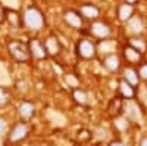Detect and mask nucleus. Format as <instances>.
I'll list each match as a JSON object with an SVG mask.
<instances>
[{
  "label": "nucleus",
  "instance_id": "393cba45",
  "mask_svg": "<svg viewBox=\"0 0 147 146\" xmlns=\"http://www.w3.org/2000/svg\"><path fill=\"white\" fill-rule=\"evenodd\" d=\"M3 19H5V9L0 6V22H2Z\"/></svg>",
  "mask_w": 147,
  "mask_h": 146
},
{
  "label": "nucleus",
  "instance_id": "1a4fd4ad",
  "mask_svg": "<svg viewBox=\"0 0 147 146\" xmlns=\"http://www.w3.org/2000/svg\"><path fill=\"white\" fill-rule=\"evenodd\" d=\"M44 47H46V52L47 55H57L60 52V43L56 37H53V35H50V37H47L46 41H44Z\"/></svg>",
  "mask_w": 147,
  "mask_h": 146
},
{
  "label": "nucleus",
  "instance_id": "39448f33",
  "mask_svg": "<svg viewBox=\"0 0 147 146\" xmlns=\"http://www.w3.org/2000/svg\"><path fill=\"white\" fill-rule=\"evenodd\" d=\"M90 31L97 39H106V37H109V34H110V28L105 22H94L93 25L90 27Z\"/></svg>",
  "mask_w": 147,
  "mask_h": 146
},
{
  "label": "nucleus",
  "instance_id": "aec40b11",
  "mask_svg": "<svg viewBox=\"0 0 147 146\" xmlns=\"http://www.w3.org/2000/svg\"><path fill=\"white\" fill-rule=\"evenodd\" d=\"M129 25H131V30L134 33H140L141 28H143V24H141L140 18H131L129 19Z\"/></svg>",
  "mask_w": 147,
  "mask_h": 146
},
{
  "label": "nucleus",
  "instance_id": "5701e85b",
  "mask_svg": "<svg viewBox=\"0 0 147 146\" xmlns=\"http://www.w3.org/2000/svg\"><path fill=\"white\" fill-rule=\"evenodd\" d=\"M138 77L143 80H147V64H143L138 68Z\"/></svg>",
  "mask_w": 147,
  "mask_h": 146
},
{
  "label": "nucleus",
  "instance_id": "4be33fe9",
  "mask_svg": "<svg viewBox=\"0 0 147 146\" xmlns=\"http://www.w3.org/2000/svg\"><path fill=\"white\" fill-rule=\"evenodd\" d=\"M7 103H9V94L6 93L5 89L0 87V108H2V106H6Z\"/></svg>",
  "mask_w": 147,
  "mask_h": 146
},
{
  "label": "nucleus",
  "instance_id": "412c9836",
  "mask_svg": "<svg viewBox=\"0 0 147 146\" xmlns=\"http://www.w3.org/2000/svg\"><path fill=\"white\" fill-rule=\"evenodd\" d=\"M115 126H116L119 130H125V128H128V126H129V121H128L127 117H119V118H116V121H115Z\"/></svg>",
  "mask_w": 147,
  "mask_h": 146
},
{
  "label": "nucleus",
  "instance_id": "6e6552de",
  "mask_svg": "<svg viewBox=\"0 0 147 146\" xmlns=\"http://www.w3.org/2000/svg\"><path fill=\"white\" fill-rule=\"evenodd\" d=\"M34 112H35V106H34V103H31V102H27V101H25V102H21L19 106H18V114H19V117L24 118V120L32 118Z\"/></svg>",
  "mask_w": 147,
  "mask_h": 146
},
{
  "label": "nucleus",
  "instance_id": "dca6fc26",
  "mask_svg": "<svg viewBox=\"0 0 147 146\" xmlns=\"http://www.w3.org/2000/svg\"><path fill=\"white\" fill-rule=\"evenodd\" d=\"M80 14L88 19H94L99 16V9H97L94 5H82L80 9Z\"/></svg>",
  "mask_w": 147,
  "mask_h": 146
},
{
  "label": "nucleus",
  "instance_id": "bb28decb",
  "mask_svg": "<svg viewBox=\"0 0 147 146\" xmlns=\"http://www.w3.org/2000/svg\"><path fill=\"white\" fill-rule=\"evenodd\" d=\"M110 146H124V145H122V142L116 140V142H112V143H110Z\"/></svg>",
  "mask_w": 147,
  "mask_h": 146
},
{
  "label": "nucleus",
  "instance_id": "ddd939ff",
  "mask_svg": "<svg viewBox=\"0 0 147 146\" xmlns=\"http://www.w3.org/2000/svg\"><path fill=\"white\" fill-rule=\"evenodd\" d=\"M124 56L128 64H138L141 60V53L138 50H136V49H132L131 46H127L124 49Z\"/></svg>",
  "mask_w": 147,
  "mask_h": 146
},
{
  "label": "nucleus",
  "instance_id": "7ed1b4c3",
  "mask_svg": "<svg viewBox=\"0 0 147 146\" xmlns=\"http://www.w3.org/2000/svg\"><path fill=\"white\" fill-rule=\"evenodd\" d=\"M77 53L82 59H93L96 56V46L90 40H80L77 44Z\"/></svg>",
  "mask_w": 147,
  "mask_h": 146
},
{
  "label": "nucleus",
  "instance_id": "a211bd4d",
  "mask_svg": "<svg viewBox=\"0 0 147 146\" xmlns=\"http://www.w3.org/2000/svg\"><path fill=\"white\" fill-rule=\"evenodd\" d=\"M107 109H109V112L112 115H118L121 112V109H122V101L119 99V97H113V99L110 101Z\"/></svg>",
  "mask_w": 147,
  "mask_h": 146
},
{
  "label": "nucleus",
  "instance_id": "6ab92c4d",
  "mask_svg": "<svg viewBox=\"0 0 147 146\" xmlns=\"http://www.w3.org/2000/svg\"><path fill=\"white\" fill-rule=\"evenodd\" d=\"M72 96H74V99H75V102L77 103H80V105H85L87 103V93H85L84 90H81V89H75L74 90V93H72Z\"/></svg>",
  "mask_w": 147,
  "mask_h": 146
},
{
  "label": "nucleus",
  "instance_id": "c85d7f7f",
  "mask_svg": "<svg viewBox=\"0 0 147 146\" xmlns=\"http://www.w3.org/2000/svg\"><path fill=\"white\" fill-rule=\"evenodd\" d=\"M140 146H147V136H146V137H143V140H141Z\"/></svg>",
  "mask_w": 147,
  "mask_h": 146
},
{
  "label": "nucleus",
  "instance_id": "9b49d317",
  "mask_svg": "<svg viewBox=\"0 0 147 146\" xmlns=\"http://www.w3.org/2000/svg\"><path fill=\"white\" fill-rule=\"evenodd\" d=\"M118 86H119L118 89H119V93H121L122 97H125V99H131V97L136 96V90H134V86H131V84H129L127 80L122 78V80L119 81Z\"/></svg>",
  "mask_w": 147,
  "mask_h": 146
},
{
  "label": "nucleus",
  "instance_id": "423d86ee",
  "mask_svg": "<svg viewBox=\"0 0 147 146\" xmlns=\"http://www.w3.org/2000/svg\"><path fill=\"white\" fill-rule=\"evenodd\" d=\"M27 134H28L27 126L19 123V124H16L13 128H12L10 134H9V140L10 142H21V140H24V139L27 137Z\"/></svg>",
  "mask_w": 147,
  "mask_h": 146
},
{
  "label": "nucleus",
  "instance_id": "f257e3e1",
  "mask_svg": "<svg viewBox=\"0 0 147 146\" xmlns=\"http://www.w3.org/2000/svg\"><path fill=\"white\" fill-rule=\"evenodd\" d=\"M24 22L27 24V27L32 30H40L44 25V18L37 7H28L24 14Z\"/></svg>",
  "mask_w": 147,
  "mask_h": 146
},
{
  "label": "nucleus",
  "instance_id": "f8f14e48",
  "mask_svg": "<svg viewBox=\"0 0 147 146\" xmlns=\"http://www.w3.org/2000/svg\"><path fill=\"white\" fill-rule=\"evenodd\" d=\"M105 67H106V69H109L110 72L118 71L119 67H121V59H119V56L115 55V53L107 55V56L105 58Z\"/></svg>",
  "mask_w": 147,
  "mask_h": 146
},
{
  "label": "nucleus",
  "instance_id": "f03ea898",
  "mask_svg": "<svg viewBox=\"0 0 147 146\" xmlns=\"http://www.w3.org/2000/svg\"><path fill=\"white\" fill-rule=\"evenodd\" d=\"M7 49H9V52H10V55L13 56L18 62H25V60H28L30 59V49L24 44V43H21V41H18V40H12V41H9V44H7Z\"/></svg>",
  "mask_w": 147,
  "mask_h": 146
},
{
  "label": "nucleus",
  "instance_id": "4468645a",
  "mask_svg": "<svg viewBox=\"0 0 147 146\" xmlns=\"http://www.w3.org/2000/svg\"><path fill=\"white\" fill-rule=\"evenodd\" d=\"M5 18L7 19V22L10 24L12 27H15V28L21 27V15L18 14L16 10H13V9L5 10Z\"/></svg>",
  "mask_w": 147,
  "mask_h": 146
},
{
  "label": "nucleus",
  "instance_id": "cd10ccee",
  "mask_svg": "<svg viewBox=\"0 0 147 146\" xmlns=\"http://www.w3.org/2000/svg\"><path fill=\"white\" fill-rule=\"evenodd\" d=\"M125 3H128V5H136V3H138V0H125Z\"/></svg>",
  "mask_w": 147,
  "mask_h": 146
},
{
  "label": "nucleus",
  "instance_id": "a878e982",
  "mask_svg": "<svg viewBox=\"0 0 147 146\" xmlns=\"http://www.w3.org/2000/svg\"><path fill=\"white\" fill-rule=\"evenodd\" d=\"M3 131H5V123H3L2 120H0V134H2Z\"/></svg>",
  "mask_w": 147,
  "mask_h": 146
},
{
  "label": "nucleus",
  "instance_id": "0eeeda50",
  "mask_svg": "<svg viewBox=\"0 0 147 146\" xmlns=\"http://www.w3.org/2000/svg\"><path fill=\"white\" fill-rule=\"evenodd\" d=\"M65 22L68 24V25H71L72 28H81L82 27V16L81 14H78V12L75 10H68L65 12Z\"/></svg>",
  "mask_w": 147,
  "mask_h": 146
},
{
  "label": "nucleus",
  "instance_id": "f3484780",
  "mask_svg": "<svg viewBox=\"0 0 147 146\" xmlns=\"http://www.w3.org/2000/svg\"><path fill=\"white\" fill-rule=\"evenodd\" d=\"M128 46H131L132 49H136V50H138L140 53H143L146 49H147V43L146 40L140 39V37H132L128 40Z\"/></svg>",
  "mask_w": 147,
  "mask_h": 146
},
{
  "label": "nucleus",
  "instance_id": "b1692460",
  "mask_svg": "<svg viewBox=\"0 0 147 146\" xmlns=\"http://www.w3.org/2000/svg\"><path fill=\"white\" fill-rule=\"evenodd\" d=\"M66 81H68V83H71L74 87H77V86H78V81H77L75 78H74L72 75H68V77H66Z\"/></svg>",
  "mask_w": 147,
  "mask_h": 146
},
{
  "label": "nucleus",
  "instance_id": "2eb2a0df",
  "mask_svg": "<svg viewBox=\"0 0 147 146\" xmlns=\"http://www.w3.org/2000/svg\"><path fill=\"white\" fill-rule=\"evenodd\" d=\"M124 80H127L131 86H137L140 77H138V71H136L132 67H128L124 69Z\"/></svg>",
  "mask_w": 147,
  "mask_h": 146
},
{
  "label": "nucleus",
  "instance_id": "9d476101",
  "mask_svg": "<svg viewBox=\"0 0 147 146\" xmlns=\"http://www.w3.org/2000/svg\"><path fill=\"white\" fill-rule=\"evenodd\" d=\"M134 15V6L128 5V3H121L118 6V18L121 21H129Z\"/></svg>",
  "mask_w": 147,
  "mask_h": 146
},
{
  "label": "nucleus",
  "instance_id": "20e7f679",
  "mask_svg": "<svg viewBox=\"0 0 147 146\" xmlns=\"http://www.w3.org/2000/svg\"><path fill=\"white\" fill-rule=\"evenodd\" d=\"M28 49H30V53L37 58V59H44L47 56V52H46V47L37 40V39H31L30 43H28Z\"/></svg>",
  "mask_w": 147,
  "mask_h": 146
}]
</instances>
